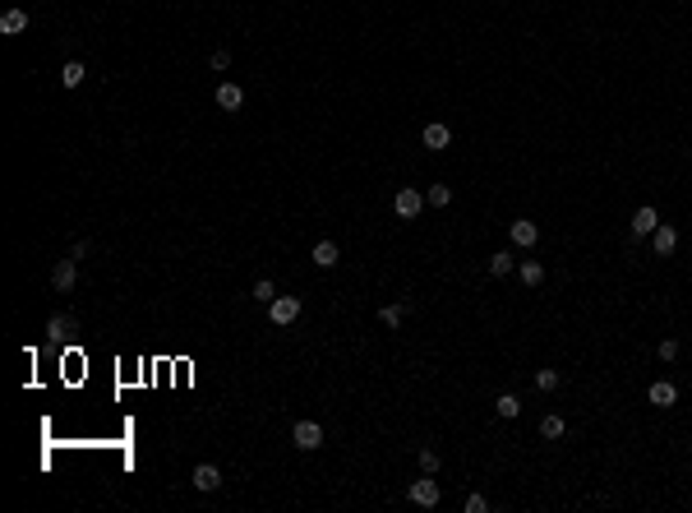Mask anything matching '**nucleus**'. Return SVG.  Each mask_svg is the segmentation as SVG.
Here are the masks:
<instances>
[{"label":"nucleus","mask_w":692,"mask_h":513,"mask_svg":"<svg viewBox=\"0 0 692 513\" xmlns=\"http://www.w3.org/2000/svg\"><path fill=\"white\" fill-rule=\"evenodd\" d=\"M420 472H439V453L434 448H420Z\"/></svg>","instance_id":"a878e982"},{"label":"nucleus","mask_w":692,"mask_h":513,"mask_svg":"<svg viewBox=\"0 0 692 513\" xmlns=\"http://www.w3.org/2000/svg\"><path fill=\"white\" fill-rule=\"evenodd\" d=\"M250 296H254V301H264V305H273V301H277V287H273V278H259V282H254V291H250Z\"/></svg>","instance_id":"412c9836"},{"label":"nucleus","mask_w":692,"mask_h":513,"mask_svg":"<svg viewBox=\"0 0 692 513\" xmlns=\"http://www.w3.org/2000/svg\"><path fill=\"white\" fill-rule=\"evenodd\" d=\"M536 389L540 393H554V389H559V370H536Z\"/></svg>","instance_id":"5701e85b"},{"label":"nucleus","mask_w":692,"mask_h":513,"mask_svg":"<svg viewBox=\"0 0 692 513\" xmlns=\"http://www.w3.org/2000/svg\"><path fill=\"white\" fill-rule=\"evenodd\" d=\"M540 435H545V439H559L563 435V416H545V421H540Z\"/></svg>","instance_id":"b1692460"},{"label":"nucleus","mask_w":692,"mask_h":513,"mask_svg":"<svg viewBox=\"0 0 692 513\" xmlns=\"http://www.w3.org/2000/svg\"><path fill=\"white\" fill-rule=\"evenodd\" d=\"M402 319H407V305H384V310H379V324H384V328H402Z\"/></svg>","instance_id":"6ab92c4d"},{"label":"nucleus","mask_w":692,"mask_h":513,"mask_svg":"<svg viewBox=\"0 0 692 513\" xmlns=\"http://www.w3.org/2000/svg\"><path fill=\"white\" fill-rule=\"evenodd\" d=\"M651 241H656V255H665V259H670L674 250H679V232H674V227H665V222H660L656 232H651Z\"/></svg>","instance_id":"f8f14e48"},{"label":"nucleus","mask_w":692,"mask_h":513,"mask_svg":"<svg viewBox=\"0 0 692 513\" xmlns=\"http://www.w3.org/2000/svg\"><path fill=\"white\" fill-rule=\"evenodd\" d=\"M508 236H513V246H517V250H531V246L540 241V227L531 222V218H517V222L508 227Z\"/></svg>","instance_id":"39448f33"},{"label":"nucleus","mask_w":692,"mask_h":513,"mask_svg":"<svg viewBox=\"0 0 692 513\" xmlns=\"http://www.w3.org/2000/svg\"><path fill=\"white\" fill-rule=\"evenodd\" d=\"M189 481H194V491L212 495V491H217V486H222V472L212 467V462H198V467H194V477H189Z\"/></svg>","instance_id":"6e6552de"},{"label":"nucleus","mask_w":692,"mask_h":513,"mask_svg":"<svg viewBox=\"0 0 692 513\" xmlns=\"http://www.w3.org/2000/svg\"><path fill=\"white\" fill-rule=\"evenodd\" d=\"M291 444H296L300 453H314V448L323 444V425L319 421H300L296 430H291Z\"/></svg>","instance_id":"f03ea898"},{"label":"nucleus","mask_w":692,"mask_h":513,"mask_svg":"<svg viewBox=\"0 0 692 513\" xmlns=\"http://www.w3.org/2000/svg\"><path fill=\"white\" fill-rule=\"evenodd\" d=\"M309 259H314L319 268H332V264L341 259V250H337V241H314V250H309Z\"/></svg>","instance_id":"ddd939ff"},{"label":"nucleus","mask_w":692,"mask_h":513,"mask_svg":"<svg viewBox=\"0 0 692 513\" xmlns=\"http://www.w3.org/2000/svg\"><path fill=\"white\" fill-rule=\"evenodd\" d=\"M226 65H231V51H226V46H217V51L208 56V69H217V74H222Z\"/></svg>","instance_id":"393cba45"},{"label":"nucleus","mask_w":692,"mask_h":513,"mask_svg":"<svg viewBox=\"0 0 692 513\" xmlns=\"http://www.w3.org/2000/svg\"><path fill=\"white\" fill-rule=\"evenodd\" d=\"M646 398H651V407H674V402H679V389H674L670 380H656L646 389Z\"/></svg>","instance_id":"1a4fd4ad"},{"label":"nucleus","mask_w":692,"mask_h":513,"mask_svg":"<svg viewBox=\"0 0 692 513\" xmlns=\"http://www.w3.org/2000/svg\"><path fill=\"white\" fill-rule=\"evenodd\" d=\"M411 504H420V509H434V504H439V481H434V472L411 481Z\"/></svg>","instance_id":"7ed1b4c3"},{"label":"nucleus","mask_w":692,"mask_h":513,"mask_svg":"<svg viewBox=\"0 0 692 513\" xmlns=\"http://www.w3.org/2000/svg\"><path fill=\"white\" fill-rule=\"evenodd\" d=\"M425 204H429V208H448V204H452V190H448V185H429V190H425Z\"/></svg>","instance_id":"aec40b11"},{"label":"nucleus","mask_w":692,"mask_h":513,"mask_svg":"<svg viewBox=\"0 0 692 513\" xmlns=\"http://www.w3.org/2000/svg\"><path fill=\"white\" fill-rule=\"evenodd\" d=\"M88 250H93L88 241H74V250H69V259H88Z\"/></svg>","instance_id":"c85d7f7f"},{"label":"nucleus","mask_w":692,"mask_h":513,"mask_svg":"<svg viewBox=\"0 0 692 513\" xmlns=\"http://www.w3.org/2000/svg\"><path fill=\"white\" fill-rule=\"evenodd\" d=\"M46 333H51L55 342H65L69 333H79V319L74 314H51V319H46Z\"/></svg>","instance_id":"9b49d317"},{"label":"nucleus","mask_w":692,"mask_h":513,"mask_svg":"<svg viewBox=\"0 0 692 513\" xmlns=\"http://www.w3.org/2000/svg\"><path fill=\"white\" fill-rule=\"evenodd\" d=\"M393 208H397V218H420V208H425V194L420 190H397V199H393Z\"/></svg>","instance_id":"423d86ee"},{"label":"nucleus","mask_w":692,"mask_h":513,"mask_svg":"<svg viewBox=\"0 0 692 513\" xmlns=\"http://www.w3.org/2000/svg\"><path fill=\"white\" fill-rule=\"evenodd\" d=\"M240 102H245V93L236 88V84H222L217 88V107L222 112H240Z\"/></svg>","instance_id":"f3484780"},{"label":"nucleus","mask_w":692,"mask_h":513,"mask_svg":"<svg viewBox=\"0 0 692 513\" xmlns=\"http://www.w3.org/2000/svg\"><path fill=\"white\" fill-rule=\"evenodd\" d=\"M679 357V342H674V338H665V342H660V361H674Z\"/></svg>","instance_id":"cd10ccee"},{"label":"nucleus","mask_w":692,"mask_h":513,"mask_svg":"<svg viewBox=\"0 0 692 513\" xmlns=\"http://www.w3.org/2000/svg\"><path fill=\"white\" fill-rule=\"evenodd\" d=\"M489 273H494V278H508V273H513V259H508V250H494V255H489Z\"/></svg>","instance_id":"4be33fe9"},{"label":"nucleus","mask_w":692,"mask_h":513,"mask_svg":"<svg viewBox=\"0 0 692 513\" xmlns=\"http://www.w3.org/2000/svg\"><path fill=\"white\" fill-rule=\"evenodd\" d=\"M461 509H466V513H484V509H489V500H484V495H466Z\"/></svg>","instance_id":"bb28decb"},{"label":"nucleus","mask_w":692,"mask_h":513,"mask_svg":"<svg viewBox=\"0 0 692 513\" xmlns=\"http://www.w3.org/2000/svg\"><path fill=\"white\" fill-rule=\"evenodd\" d=\"M300 310H305V305H300V296H277V301L268 305V319H273L277 328H291V324L300 319Z\"/></svg>","instance_id":"f257e3e1"},{"label":"nucleus","mask_w":692,"mask_h":513,"mask_svg":"<svg viewBox=\"0 0 692 513\" xmlns=\"http://www.w3.org/2000/svg\"><path fill=\"white\" fill-rule=\"evenodd\" d=\"M494 412L503 416V421H517V416H522V398H517V393H498V398H494Z\"/></svg>","instance_id":"2eb2a0df"},{"label":"nucleus","mask_w":692,"mask_h":513,"mask_svg":"<svg viewBox=\"0 0 692 513\" xmlns=\"http://www.w3.org/2000/svg\"><path fill=\"white\" fill-rule=\"evenodd\" d=\"M627 227H632V236H651V232L660 227V213L646 204V208H637V213H632V222H627Z\"/></svg>","instance_id":"9d476101"},{"label":"nucleus","mask_w":692,"mask_h":513,"mask_svg":"<svg viewBox=\"0 0 692 513\" xmlns=\"http://www.w3.org/2000/svg\"><path fill=\"white\" fill-rule=\"evenodd\" d=\"M83 79H88V65H83V60H65V65H60V84H65V88H79Z\"/></svg>","instance_id":"4468645a"},{"label":"nucleus","mask_w":692,"mask_h":513,"mask_svg":"<svg viewBox=\"0 0 692 513\" xmlns=\"http://www.w3.org/2000/svg\"><path fill=\"white\" fill-rule=\"evenodd\" d=\"M79 259H60V264L51 268V287L60 291V296H69V291H74V282H79Z\"/></svg>","instance_id":"20e7f679"},{"label":"nucleus","mask_w":692,"mask_h":513,"mask_svg":"<svg viewBox=\"0 0 692 513\" xmlns=\"http://www.w3.org/2000/svg\"><path fill=\"white\" fill-rule=\"evenodd\" d=\"M420 144L434 148V153H443V148L452 144V130H448V125H439V121H429L425 130H420Z\"/></svg>","instance_id":"0eeeda50"},{"label":"nucleus","mask_w":692,"mask_h":513,"mask_svg":"<svg viewBox=\"0 0 692 513\" xmlns=\"http://www.w3.org/2000/svg\"><path fill=\"white\" fill-rule=\"evenodd\" d=\"M23 28H28V14H23V10H5V14H0V33H5V37L23 33Z\"/></svg>","instance_id":"dca6fc26"},{"label":"nucleus","mask_w":692,"mask_h":513,"mask_svg":"<svg viewBox=\"0 0 692 513\" xmlns=\"http://www.w3.org/2000/svg\"><path fill=\"white\" fill-rule=\"evenodd\" d=\"M517 273H522V282H527V287H540V282H545V264H540V259H527Z\"/></svg>","instance_id":"a211bd4d"}]
</instances>
